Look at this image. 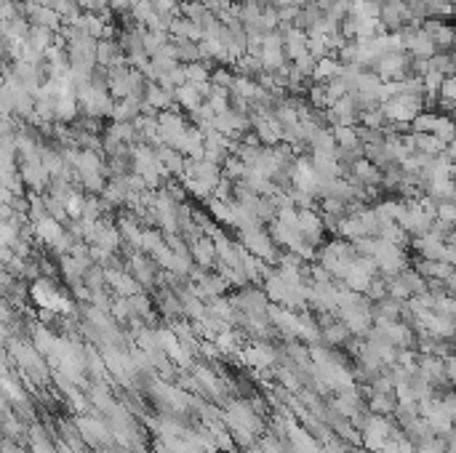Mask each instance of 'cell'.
I'll return each instance as SVG.
<instances>
[{
    "label": "cell",
    "mask_w": 456,
    "mask_h": 453,
    "mask_svg": "<svg viewBox=\"0 0 456 453\" xmlns=\"http://www.w3.org/2000/svg\"><path fill=\"white\" fill-rule=\"evenodd\" d=\"M360 126H365V128H385L387 118H385V112H382V107L360 112Z\"/></svg>",
    "instance_id": "obj_25"
},
{
    "label": "cell",
    "mask_w": 456,
    "mask_h": 453,
    "mask_svg": "<svg viewBox=\"0 0 456 453\" xmlns=\"http://www.w3.org/2000/svg\"><path fill=\"white\" fill-rule=\"evenodd\" d=\"M173 43H176V59H179V64L201 61V43L193 41H173Z\"/></svg>",
    "instance_id": "obj_19"
},
{
    "label": "cell",
    "mask_w": 456,
    "mask_h": 453,
    "mask_svg": "<svg viewBox=\"0 0 456 453\" xmlns=\"http://www.w3.org/2000/svg\"><path fill=\"white\" fill-rule=\"evenodd\" d=\"M238 243H240V245H243L248 253H253V256L264 259L267 264H278V262H280V253H278V243L273 240L270 230H264L262 224H253V227H248V230L238 232Z\"/></svg>",
    "instance_id": "obj_1"
},
{
    "label": "cell",
    "mask_w": 456,
    "mask_h": 453,
    "mask_svg": "<svg viewBox=\"0 0 456 453\" xmlns=\"http://www.w3.org/2000/svg\"><path fill=\"white\" fill-rule=\"evenodd\" d=\"M171 41H193V43H201L203 41V27L198 21L187 19V16H176L171 24Z\"/></svg>",
    "instance_id": "obj_12"
},
{
    "label": "cell",
    "mask_w": 456,
    "mask_h": 453,
    "mask_svg": "<svg viewBox=\"0 0 456 453\" xmlns=\"http://www.w3.org/2000/svg\"><path fill=\"white\" fill-rule=\"evenodd\" d=\"M213 67H216V64H208V61H193V64H184V70H187V83H193V86L211 83Z\"/></svg>",
    "instance_id": "obj_17"
},
{
    "label": "cell",
    "mask_w": 456,
    "mask_h": 453,
    "mask_svg": "<svg viewBox=\"0 0 456 453\" xmlns=\"http://www.w3.org/2000/svg\"><path fill=\"white\" fill-rule=\"evenodd\" d=\"M190 253H193V259H195V267H201V270L216 267V262H219L216 243H213V238H208V235H203V238L190 243Z\"/></svg>",
    "instance_id": "obj_8"
},
{
    "label": "cell",
    "mask_w": 456,
    "mask_h": 453,
    "mask_svg": "<svg viewBox=\"0 0 456 453\" xmlns=\"http://www.w3.org/2000/svg\"><path fill=\"white\" fill-rule=\"evenodd\" d=\"M345 70V64L336 59V56H323V59H318L315 64V72H313V83H331L336 81L339 75Z\"/></svg>",
    "instance_id": "obj_15"
},
{
    "label": "cell",
    "mask_w": 456,
    "mask_h": 453,
    "mask_svg": "<svg viewBox=\"0 0 456 453\" xmlns=\"http://www.w3.org/2000/svg\"><path fill=\"white\" fill-rule=\"evenodd\" d=\"M126 267H128V272H131L136 280L142 283V288L144 285H152L155 278H158V262L144 251H133L131 256H128V264H126Z\"/></svg>",
    "instance_id": "obj_6"
},
{
    "label": "cell",
    "mask_w": 456,
    "mask_h": 453,
    "mask_svg": "<svg viewBox=\"0 0 456 453\" xmlns=\"http://www.w3.org/2000/svg\"><path fill=\"white\" fill-rule=\"evenodd\" d=\"M419 275H425L427 280H440V283H446L451 275H454V264H448V262H435V259H419L414 267Z\"/></svg>",
    "instance_id": "obj_13"
},
{
    "label": "cell",
    "mask_w": 456,
    "mask_h": 453,
    "mask_svg": "<svg viewBox=\"0 0 456 453\" xmlns=\"http://www.w3.org/2000/svg\"><path fill=\"white\" fill-rule=\"evenodd\" d=\"M30 296L35 299L38 307L43 310H51V312H70L72 302L64 296V293L49 280V278H38V280L30 285Z\"/></svg>",
    "instance_id": "obj_3"
},
{
    "label": "cell",
    "mask_w": 456,
    "mask_h": 453,
    "mask_svg": "<svg viewBox=\"0 0 456 453\" xmlns=\"http://www.w3.org/2000/svg\"><path fill=\"white\" fill-rule=\"evenodd\" d=\"M422 30L435 41L437 51H454V41H456V27H451L448 21L440 19H425Z\"/></svg>",
    "instance_id": "obj_7"
},
{
    "label": "cell",
    "mask_w": 456,
    "mask_h": 453,
    "mask_svg": "<svg viewBox=\"0 0 456 453\" xmlns=\"http://www.w3.org/2000/svg\"><path fill=\"white\" fill-rule=\"evenodd\" d=\"M144 112V99L142 96H126V99L115 101V110H112V123H133Z\"/></svg>",
    "instance_id": "obj_10"
},
{
    "label": "cell",
    "mask_w": 456,
    "mask_h": 453,
    "mask_svg": "<svg viewBox=\"0 0 456 453\" xmlns=\"http://www.w3.org/2000/svg\"><path fill=\"white\" fill-rule=\"evenodd\" d=\"M448 158H451V161H456V139L448 144Z\"/></svg>",
    "instance_id": "obj_27"
},
{
    "label": "cell",
    "mask_w": 456,
    "mask_h": 453,
    "mask_svg": "<svg viewBox=\"0 0 456 453\" xmlns=\"http://www.w3.org/2000/svg\"><path fill=\"white\" fill-rule=\"evenodd\" d=\"M96 59H99V67H115V64H126V51L118 43V38H104L99 41V49H96Z\"/></svg>",
    "instance_id": "obj_11"
},
{
    "label": "cell",
    "mask_w": 456,
    "mask_h": 453,
    "mask_svg": "<svg viewBox=\"0 0 456 453\" xmlns=\"http://www.w3.org/2000/svg\"><path fill=\"white\" fill-rule=\"evenodd\" d=\"M273 360H275V352L270 347H264V344H256V347H248V350H245V362H248V365L264 368V365H270Z\"/></svg>",
    "instance_id": "obj_18"
},
{
    "label": "cell",
    "mask_w": 456,
    "mask_h": 453,
    "mask_svg": "<svg viewBox=\"0 0 456 453\" xmlns=\"http://www.w3.org/2000/svg\"><path fill=\"white\" fill-rule=\"evenodd\" d=\"M437 118H440V112L425 110L422 115H416V121L411 123V131L414 133H435Z\"/></svg>",
    "instance_id": "obj_21"
},
{
    "label": "cell",
    "mask_w": 456,
    "mask_h": 453,
    "mask_svg": "<svg viewBox=\"0 0 456 453\" xmlns=\"http://www.w3.org/2000/svg\"><path fill=\"white\" fill-rule=\"evenodd\" d=\"M222 171H224V179H230V181H240L248 173V166H245L238 155H230L227 161H224L222 166Z\"/></svg>",
    "instance_id": "obj_22"
},
{
    "label": "cell",
    "mask_w": 456,
    "mask_h": 453,
    "mask_svg": "<svg viewBox=\"0 0 456 453\" xmlns=\"http://www.w3.org/2000/svg\"><path fill=\"white\" fill-rule=\"evenodd\" d=\"M435 136L440 141L451 144V141L456 139V118H451V115H440V118H437V126H435Z\"/></svg>",
    "instance_id": "obj_24"
},
{
    "label": "cell",
    "mask_w": 456,
    "mask_h": 453,
    "mask_svg": "<svg viewBox=\"0 0 456 453\" xmlns=\"http://www.w3.org/2000/svg\"><path fill=\"white\" fill-rule=\"evenodd\" d=\"M446 371H448V382L456 387V357H446Z\"/></svg>",
    "instance_id": "obj_26"
},
{
    "label": "cell",
    "mask_w": 456,
    "mask_h": 453,
    "mask_svg": "<svg viewBox=\"0 0 456 453\" xmlns=\"http://www.w3.org/2000/svg\"><path fill=\"white\" fill-rule=\"evenodd\" d=\"M173 96H176V104H179V107H182L187 115H193L198 107H203V104H206V96H203L201 91H198V86H193V83H184V86H179Z\"/></svg>",
    "instance_id": "obj_14"
},
{
    "label": "cell",
    "mask_w": 456,
    "mask_h": 453,
    "mask_svg": "<svg viewBox=\"0 0 456 453\" xmlns=\"http://www.w3.org/2000/svg\"><path fill=\"white\" fill-rule=\"evenodd\" d=\"M251 131L259 136V141H262L264 147H278V144H283V123L278 121L275 112H253Z\"/></svg>",
    "instance_id": "obj_4"
},
{
    "label": "cell",
    "mask_w": 456,
    "mask_h": 453,
    "mask_svg": "<svg viewBox=\"0 0 456 453\" xmlns=\"http://www.w3.org/2000/svg\"><path fill=\"white\" fill-rule=\"evenodd\" d=\"M371 72H376L385 83L405 81V78L414 75V56L408 51H392V54H387L376 61V67Z\"/></svg>",
    "instance_id": "obj_2"
},
{
    "label": "cell",
    "mask_w": 456,
    "mask_h": 453,
    "mask_svg": "<svg viewBox=\"0 0 456 453\" xmlns=\"http://www.w3.org/2000/svg\"><path fill=\"white\" fill-rule=\"evenodd\" d=\"M379 19L387 27V32H400L405 24H416L414 14L408 9V0H382Z\"/></svg>",
    "instance_id": "obj_5"
},
{
    "label": "cell",
    "mask_w": 456,
    "mask_h": 453,
    "mask_svg": "<svg viewBox=\"0 0 456 453\" xmlns=\"http://www.w3.org/2000/svg\"><path fill=\"white\" fill-rule=\"evenodd\" d=\"M235 81H238V72H235V67H227V64H216V67H213V72H211L213 86H222V88L233 91Z\"/></svg>",
    "instance_id": "obj_20"
},
{
    "label": "cell",
    "mask_w": 456,
    "mask_h": 453,
    "mask_svg": "<svg viewBox=\"0 0 456 453\" xmlns=\"http://www.w3.org/2000/svg\"><path fill=\"white\" fill-rule=\"evenodd\" d=\"M405 139H408V144H411V150L422 152V155H430V158H437V155H446L448 152V144L437 139L435 133H414L411 131Z\"/></svg>",
    "instance_id": "obj_9"
},
{
    "label": "cell",
    "mask_w": 456,
    "mask_h": 453,
    "mask_svg": "<svg viewBox=\"0 0 456 453\" xmlns=\"http://www.w3.org/2000/svg\"><path fill=\"white\" fill-rule=\"evenodd\" d=\"M208 14H211V9H208V6H203L201 0H182V16H187V19L203 24Z\"/></svg>",
    "instance_id": "obj_23"
},
{
    "label": "cell",
    "mask_w": 456,
    "mask_h": 453,
    "mask_svg": "<svg viewBox=\"0 0 456 453\" xmlns=\"http://www.w3.org/2000/svg\"><path fill=\"white\" fill-rule=\"evenodd\" d=\"M54 43H56V32L49 30V27H38V24H32L30 35H27V46H32L35 51L46 54Z\"/></svg>",
    "instance_id": "obj_16"
}]
</instances>
